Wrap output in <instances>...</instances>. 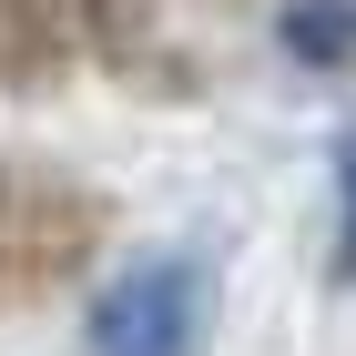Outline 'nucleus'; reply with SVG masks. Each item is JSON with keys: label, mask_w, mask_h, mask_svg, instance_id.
I'll use <instances>...</instances> for the list:
<instances>
[{"label": "nucleus", "mask_w": 356, "mask_h": 356, "mask_svg": "<svg viewBox=\"0 0 356 356\" xmlns=\"http://www.w3.org/2000/svg\"><path fill=\"white\" fill-rule=\"evenodd\" d=\"M336 234H326V285L336 296H356V122L336 133Z\"/></svg>", "instance_id": "nucleus-5"}, {"label": "nucleus", "mask_w": 356, "mask_h": 356, "mask_svg": "<svg viewBox=\"0 0 356 356\" xmlns=\"http://www.w3.org/2000/svg\"><path fill=\"white\" fill-rule=\"evenodd\" d=\"M224 10H234V0H224Z\"/></svg>", "instance_id": "nucleus-6"}, {"label": "nucleus", "mask_w": 356, "mask_h": 356, "mask_svg": "<svg viewBox=\"0 0 356 356\" xmlns=\"http://www.w3.org/2000/svg\"><path fill=\"white\" fill-rule=\"evenodd\" d=\"M214 346V265L204 254H133L82 305V356H204Z\"/></svg>", "instance_id": "nucleus-2"}, {"label": "nucleus", "mask_w": 356, "mask_h": 356, "mask_svg": "<svg viewBox=\"0 0 356 356\" xmlns=\"http://www.w3.org/2000/svg\"><path fill=\"white\" fill-rule=\"evenodd\" d=\"M275 51L316 72V82H346L356 72V0H285L275 10Z\"/></svg>", "instance_id": "nucleus-4"}, {"label": "nucleus", "mask_w": 356, "mask_h": 356, "mask_svg": "<svg viewBox=\"0 0 356 356\" xmlns=\"http://www.w3.org/2000/svg\"><path fill=\"white\" fill-rule=\"evenodd\" d=\"M112 254V193L61 153L0 143V316L61 305Z\"/></svg>", "instance_id": "nucleus-1"}, {"label": "nucleus", "mask_w": 356, "mask_h": 356, "mask_svg": "<svg viewBox=\"0 0 356 356\" xmlns=\"http://www.w3.org/2000/svg\"><path fill=\"white\" fill-rule=\"evenodd\" d=\"M72 72H82L72 0H0V92L10 102H51Z\"/></svg>", "instance_id": "nucleus-3"}]
</instances>
